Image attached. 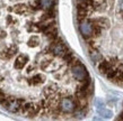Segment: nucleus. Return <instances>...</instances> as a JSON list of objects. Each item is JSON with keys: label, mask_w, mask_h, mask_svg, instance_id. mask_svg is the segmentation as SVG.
Masks as SVG:
<instances>
[{"label": "nucleus", "mask_w": 123, "mask_h": 121, "mask_svg": "<svg viewBox=\"0 0 123 121\" xmlns=\"http://www.w3.org/2000/svg\"><path fill=\"white\" fill-rule=\"evenodd\" d=\"M117 119H119V120H123V109H122V111L120 112V114H119V117H117Z\"/></svg>", "instance_id": "obj_2"}, {"label": "nucleus", "mask_w": 123, "mask_h": 121, "mask_svg": "<svg viewBox=\"0 0 123 121\" xmlns=\"http://www.w3.org/2000/svg\"><path fill=\"white\" fill-rule=\"evenodd\" d=\"M58 0H0V106L33 119H76L93 81L59 30Z\"/></svg>", "instance_id": "obj_1"}]
</instances>
